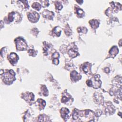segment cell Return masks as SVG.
<instances>
[{
	"mask_svg": "<svg viewBox=\"0 0 122 122\" xmlns=\"http://www.w3.org/2000/svg\"><path fill=\"white\" fill-rule=\"evenodd\" d=\"M77 8H75V10H76V13L77 14V15L78 16H79L80 18L82 17L83 16H84V12L83 11V10L80 9L79 7H78L77 6Z\"/></svg>",
	"mask_w": 122,
	"mask_h": 122,
	"instance_id": "5bb4252c",
	"label": "cell"
},
{
	"mask_svg": "<svg viewBox=\"0 0 122 122\" xmlns=\"http://www.w3.org/2000/svg\"><path fill=\"white\" fill-rule=\"evenodd\" d=\"M70 99H72L71 98V96L68 94V96H66V95H62V97L61 98V102L64 103L67 102L69 101L70 100Z\"/></svg>",
	"mask_w": 122,
	"mask_h": 122,
	"instance_id": "2e32d148",
	"label": "cell"
},
{
	"mask_svg": "<svg viewBox=\"0 0 122 122\" xmlns=\"http://www.w3.org/2000/svg\"><path fill=\"white\" fill-rule=\"evenodd\" d=\"M27 16L29 20L32 23L37 22L38 21L40 17L39 13L34 11H31L29 12Z\"/></svg>",
	"mask_w": 122,
	"mask_h": 122,
	"instance_id": "3957f363",
	"label": "cell"
},
{
	"mask_svg": "<svg viewBox=\"0 0 122 122\" xmlns=\"http://www.w3.org/2000/svg\"><path fill=\"white\" fill-rule=\"evenodd\" d=\"M34 95L31 92H26L23 94V98L28 102H31L34 100Z\"/></svg>",
	"mask_w": 122,
	"mask_h": 122,
	"instance_id": "8992f818",
	"label": "cell"
},
{
	"mask_svg": "<svg viewBox=\"0 0 122 122\" xmlns=\"http://www.w3.org/2000/svg\"><path fill=\"white\" fill-rule=\"evenodd\" d=\"M59 57V54L58 52L54 53L52 55V57L53 58V63L54 64L56 65H57L59 64V61L58 60Z\"/></svg>",
	"mask_w": 122,
	"mask_h": 122,
	"instance_id": "4fadbf2b",
	"label": "cell"
},
{
	"mask_svg": "<svg viewBox=\"0 0 122 122\" xmlns=\"http://www.w3.org/2000/svg\"><path fill=\"white\" fill-rule=\"evenodd\" d=\"M42 16L45 18H47L48 19H49V20H52L54 17V13L52 11H49L48 10H44L42 13Z\"/></svg>",
	"mask_w": 122,
	"mask_h": 122,
	"instance_id": "52a82bcc",
	"label": "cell"
},
{
	"mask_svg": "<svg viewBox=\"0 0 122 122\" xmlns=\"http://www.w3.org/2000/svg\"><path fill=\"white\" fill-rule=\"evenodd\" d=\"M16 49L18 51L26 50L27 48V44L25 40L22 38H17L15 40Z\"/></svg>",
	"mask_w": 122,
	"mask_h": 122,
	"instance_id": "7a4b0ae2",
	"label": "cell"
},
{
	"mask_svg": "<svg viewBox=\"0 0 122 122\" xmlns=\"http://www.w3.org/2000/svg\"><path fill=\"white\" fill-rule=\"evenodd\" d=\"M69 110H68L66 108H62L61 110V116L65 121H66V119H68V114L69 113Z\"/></svg>",
	"mask_w": 122,
	"mask_h": 122,
	"instance_id": "9c48e42d",
	"label": "cell"
},
{
	"mask_svg": "<svg viewBox=\"0 0 122 122\" xmlns=\"http://www.w3.org/2000/svg\"><path fill=\"white\" fill-rule=\"evenodd\" d=\"M91 64L88 62H86L84 63V65L83 67V70L85 73H91Z\"/></svg>",
	"mask_w": 122,
	"mask_h": 122,
	"instance_id": "8fae6325",
	"label": "cell"
},
{
	"mask_svg": "<svg viewBox=\"0 0 122 122\" xmlns=\"http://www.w3.org/2000/svg\"><path fill=\"white\" fill-rule=\"evenodd\" d=\"M1 76L3 81L7 84H11L15 80V73L12 70H6V72H3V74H1Z\"/></svg>",
	"mask_w": 122,
	"mask_h": 122,
	"instance_id": "6da1fadb",
	"label": "cell"
},
{
	"mask_svg": "<svg viewBox=\"0 0 122 122\" xmlns=\"http://www.w3.org/2000/svg\"><path fill=\"white\" fill-rule=\"evenodd\" d=\"M90 24H91V27L93 29H96L98 27L99 25V22L98 21L96 20H91L90 21Z\"/></svg>",
	"mask_w": 122,
	"mask_h": 122,
	"instance_id": "7c38bea8",
	"label": "cell"
},
{
	"mask_svg": "<svg viewBox=\"0 0 122 122\" xmlns=\"http://www.w3.org/2000/svg\"><path fill=\"white\" fill-rule=\"evenodd\" d=\"M53 32L57 36H59L61 32V30L59 27H56L53 30Z\"/></svg>",
	"mask_w": 122,
	"mask_h": 122,
	"instance_id": "ac0fdd59",
	"label": "cell"
},
{
	"mask_svg": "<svg viewBox=\"0 0 122 122\" xmlns=\"http://www.w3.org/2000/svg\"><path fill=\"white\" fill-rule=\"evenodd\" d=\"M19 59V58L18 55L14 52L10 53L8 56V57H7V59L10 62V63L12 65L15 64L17 62Z\"/></svg>",
	"mask_w": 122,
	"mask_h": 122,
	"instance_id": "5b68a950",
	"label": "cell"
},
{
	"mask_svg": "<svg viewBox=\"0 0 122 122\" xmlns=\"http://www.w3.org/2000/svg\"><path fill=\"white\" fill-rule=\"evenodd\" d=\"M71 78L72 81H76L81 79V75L79 74L77 71H72L71 73Z\"/></svg>",
	"mask_w": 122,
	"mask_h": 122,
	"instance_id": "ba28073f",
	"label": "cell"
},
{
	"mask_svg": "<svg viewBox=\"0 0 122 122\" xmlns=\"http://www.w3.org/2000/svg\"><path fill=\"white\" fill-rule=\"evenodd\" d=\"M118 52H119V50L118 49L117 47L116 46H114L110 50L109 54L111 55V57H112L113 58L117 54Z\"/></svg>",
	"mask_w": 122,
	"mask_h": 122,
	"instance_id": "30bf717a",
	"label": "cell"
},
{
	"mask_svg": "<svg viewBox=\"0 0 122 122\" xmlns=\"http://www.w3.org/2000/svg\"><path fill=\"white\" fill-rule=\"evenodd\" d=\"M37 102L39 103V107L42 109H43L45 107V105H46V102H45V101H44L41 99H39L37 100Z\"/></svg>",
	"mask_w": 122,
	"mask_h": 122,
	"instance_id": "e0dca14e",
	"label": "cell"
},
{
	"mask_svg": "<svg viewBox=\"0 0 122 122\" xmlns=\"http://www.w3.org/2000/svg\"><path fill=\"white\" fill-rule=\"evenodd\" d=\"M32 7L33 9H35L37 10H39L41 9V5L40 3H39L38 2H34L32 4Z\"/></svg>",
	"mask_w": 122,
	"mask_h": 122,
	"instance_id": "d6986e66",
	"label": "cell"
},
{
	"mask_svg": "<svg viewBox=\"0 0 122 122\" xmlns=\"http://www.w3.org/2000/svg\"><path fill=\"white\" fill-rule=\"evenodd\" d=\"M69 53V55L70 57H73V58H74L75 57L77 56V54H78V52L75 51L74 49H70L68 52Z\"/></svg>",
	"mask_w": 122,
	"mask_h": 122,
	"instance_id": "9a60e30c",
	"label": "cell"
},
{
	"mask_svg": "<svg viewBox=\"0 0 122 122\" xmlns=\"http://www.w3.org/2000/svg\"><path fill=\"white\" fill-rule=\"evenodd\" d=\"M20 16V14L17 12H12L9 13L8 17V20L10 22H11L15 20L16 22L19 21V20H21Z\"/></svg>",
	"mask_w": 122,
	"mask_h": 122,
	"instance_id": "277c9868",
	"label": "cell"
},
{
	"mask_svg": "<svg viewBox=\"0 0 122 122\" xmlns=\"http://www.w3.org/2000/svg\"><path fill=\"white\" fill-rule=\"evenodd\" d=\"M55 5H56V9H57L58 10H61L62 8V5H61V3L59 1H56Z\"/></svg>",
	"mask_w": 122,
	"mask_h": 122,
	"instance_id": "ffe728a7",
	"label": "cell"
}]
</instances>
